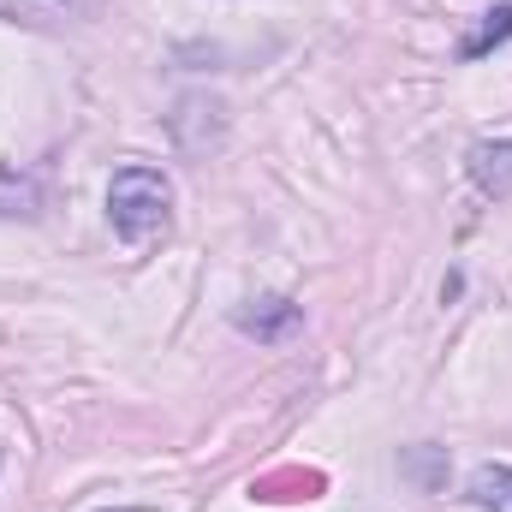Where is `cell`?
Here are the masks:
<instances>
[{
  "label": "cell",
  "mask_w": 512,
  "mask_h": 512,
  "mask_svg": "<svg viewBox=\"0 0 512 512\" xmlns=\"http://www.w3.org/2000/svg\"><path fill=\"white\" fill-rule=\"evenodd\" d=\"M507 36H512V6H489V12L477 18V30L459 42V54H465V60H483V54H489V48H501Z\"/></svg>",
  "instance_id": "6"
},
{
  "label": "cell",
  "mask_w": 512,
  "mask_h": 512,
  "mask_svg": "<svg viewBox=\"0 0 512 512\" xmlns=\"http://www.w3.org/2000/svg\"><path fill=\"white\" fill-rule=\"evenodd\" d=\"M108 221L126 245H155L173 227V185L155 167H120L108 185Z\"/></svg>",
  "instance_id": "1"
},
{
  "label": "cell",
  "mask_w": 512,
  "mask_h": 512,
  "mask_svg": "<svg viewBox=\"0 0 512 512\" xmlns=\"http://www.w3.org/2000/svg\"><path fill=\"white\" fill-rule=\"evenodd\" d=\"M471 501L483 512H512V465H477L471 471Z\"/></svg>",
  "instance_id": "5"
},
{
  "label": "cell",
  "mask_w": 512,
  "mask_h": 512,
  "mask_svg": "<svg viewBox=\"0 0 512 512\" xmlns=\"http://www.w3.org/2000/svg\"><path fill=\"white\" fill-rule=\"evenodd\" d=\"M298 322H304V310L292 298H251V304L233 310V328L251 334V340H286Z\"/></svg>",
  "instance_id": "2"
},
{
  "label": "cell",
  "mask_w": 512,
  "mask_h": 512,
  "mask_svg": "<svg viewBox=\"0 0 512 512\" xmlns=\"http://www.w3.org/2000/svg\"><path fill=\"white\" fill-rule=\"evenodd\" d=\"M42 191L36 179H18V173H0V215H36Z\"/></svg>",
  "instance_id": "7"
},
{
  "label": "cell",
  "mask_w": 512,
  "mask_h": 512,
  "mask_svg": "<svg viewBox=\"0 0 512 512\" xmlns=\"http://www.w3.org/2000/svg\"><path fill=\"white\" fill-rule=\"evenodd\" d=\"M102 0H0V18L6 24H30V30H60V24H78L90 18Z\"/></svg>",
  "instance_id": "4"
},
{
  "label": "cell",
  "mask_w": 512,
  "mask_h": 512,
  "mask_svg": "<svg viewBox=\"0 0 512 512\" xmlns=\"http://www.w3.org/2000/svg\"><path fill=\"white\" fill-rule=\"evenodd\" d=\"M465 173H471V185L483 191V197H512V137H495V143H471V155H465Z\"/></svg>",
  "instance_id": "3"
},
{
  "label": "cell",
  "mask_w": 512,
  "mask_h": 512,
  "mask_svg": "<svg viewBox=\"0 0 512 512\" xmlns=\"http://www.w3.org/2000/svg\"><path fill=\"white\" fill-rule=\"evenodd\" d=\"M108 512H155V507H108Z\"/></svg>",
  "instance_id": "8"
}]
</instances>
